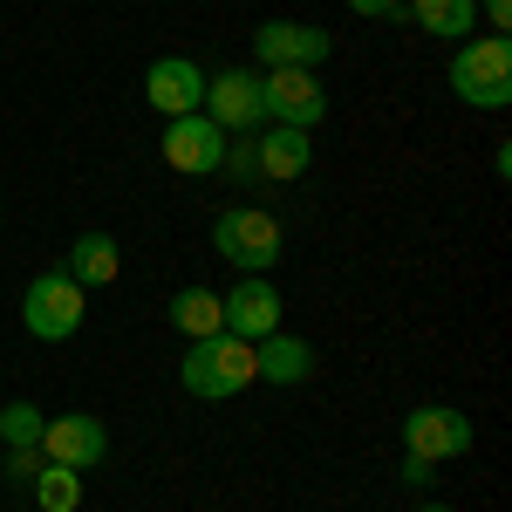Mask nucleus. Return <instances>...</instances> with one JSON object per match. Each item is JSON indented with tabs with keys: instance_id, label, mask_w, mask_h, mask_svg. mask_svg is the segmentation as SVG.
Masks as SVG:
<instances>
[{
	"instance_id": "nucleus-1",
	"label": "nucleus",
	"mask_w": 512,
	"mask_h": 512,
	"mask_svg": "<svg viewBox=\"0 0 512 512\" xmlns=\"http://www.w3.org/2000/svg\"><path fill=\"white\" fill-rule=\"evenodd\" d=\"M178 383H185V396H198V403L239 396L253 383V342H239V335H205V342H192L185 362H178Z\"/></svg>"
},
{
	"instance_id": "nucleus-2",
	"label": "nucleus",
	"mask_w": 512,
	"mask_h": 512,
	"mask_svg": "<svg viewBox=\"0 0 512 512\" xmlns=\"http://www.w3.org/2000/svg\"><path fill=\"white\" fill-rule=\"evenodd\" d=\"M451 89H458V103H472V110H506L512 103V41L506 35L465 41V48L451 55Z\"/></svg>"
},
{
	"instance_id": "nucleus-3",
	"label": "nucleus",
	"mask_w": 512,
	"mask_h": 512,
	"mask_svg": "<svg viewBox=\"0 0 512 512\" xmlns=\"http://www.w3.org/2000/svg\"><path fill=\"white\" fill-rule=\"evenodd\" d=\"M212 246H219V260H233L239 274H267L280 260V219L260 212V205H233V212L212 219Z\"/></svg>"
},
{
	"instance_id": "nucleus-4",
	"label": "nucleus",
	"mask_w": 512,
	"mask_h": 512,
	"mask_svg": "<svg viewBox=\"0 0 512 512\" xmlns=\"http://www.w3.org/2000/svg\"><path fill=\"white\" fill-rule=\"evenodd\" d=\"M21 321L35 342H69L82 328V287L69 274H35L21 294Z\"/></svg>"
},
{
	"instance_id": "nucleus-5",
	"label": "nucleus",
	"mask_w": 512,
	"mask_h": 512,
	"mask_svg": "<svg viewBox=\"0 0 512 512\" xmlns=\"http://www.w3.org/2000/svg\"><path fill=\"white\" fill-rule=\"evenodd\" d=\"M403 451H410V458H431V465L465 458V451H472V417L451 410V403H417V410L403 417Z\"/></svg>"
},
{
	"instance_id": "nucleus-6",
	"label": "nucleus",
	"mask_w": 512,
	"mask_h": 512,
	"mask_svg": "<svg viewBox=\"0 0 512 512\" xmlns=\"http://www.w3.org/2000/svg\"><path fill=\"white\" fill-rule=\"evenodd\" d=\"M260 110L287 130H315L328 117V89L315 82V69H267L260 76Z\"/></svg>"
},
{
	"instance_id": "nucleus-7",
	"label": "nucleus",
	"mask_w": 512,
	"mask_h": 512,
	"mask_svg": "<svg viewBox=\"0 0 512 512\" xmlns=\"http://www.w3.org/2000/svg\"><path fill=\"white\" fill-rule=\"evenodd\" d=\"M253 55L267 69H321L335 55V35L328 28H308V21H260L253 28Z\"/></svg>"
},
{
	"instance_id": "nucleus-8",
	"label": "nucleus",
	"mask_w": 512,
	"mask_h": 512,
	"mask_svg": "<svg viewBox=\"0 0 512 512\" xmlns=\"http://www.w3.org/2000/svg\"><path fill=\"white\" fill-rule=\"evenodd\" d=\"M164 164H171V171H185V178L219 171V164H226V130L205 117V110L171 117V123H164Z\"/></svg>"
},
{
	"instance_id": "nucleus-9",
	"label": "nucleus",
	"mask_w": 512,
	"mask_h": 512,
	"mask_svg": "<svg viewBox=\"0 0 512 512\" xmlns=\"http://www.w3.org/2000/svg\"><path fill=\"white\" fill-rule=\"evenodd\" d=\"M41 458H48V465H69V472H89V465L110 458V431H103L89 410L48 417V424H41Z\"/></svg>"
},
{
	"instance_id": "nucleus-10",
	"label": "nucleus",
	"mask_w": 512,
	"mask_h": 512,
	"mask_svg": "<svg viewBox=\"0 0 512 512\" xmlns=\"http://www.w3.org/2000/svg\"><path fill=\"white\" fill-rule=\"evenodd\" d=\"M198 110L219 123V130H253V123L267 117V110H260V76H253V69H219V76H205V103H198Z\"/></svg>"
},
{
	"instance_id": "nucleus-11",
	"label": "nucleus",
	"mask_w": 512,
	"mask_h": 512,
	"mask_svg": "<svg viewBox=\"0 0 512 512\" xmlns=\"http://www.w3.org/2000/svg\"><path fill=\"white\" fill-rule=\"evenodd\" d=\"M144 103H151L164 123L192 117L198 103H205V76H198V62H185V55H158L151 76H144Z\"/></svg>"
},
{
	"instance_id": "nucleus-12",
	"label": "nucleus",
	"mask_w": 512,
	"mask_h": 512,
	"mask_svg": "<svg viewBox=\"0 0 512 512\" xmlns=\"http://www.w3.org/2000/svg\"><path fill=\"white\" fill-rule=\"evenodd\" d=\"M219 308H226V335L239 342H267L280 328V294L267 287V274H246L233 294H219Z\"/></svg>"
},
{
	"instance_id": "nucleus-13",
	"label": "nucleus",
	"mask_w": 512,
	"mask_h": 512,
	"mask_svg": "<svg viewBox=\"0 0 512 512\" xmlns=\"http://www.w3.org/2000/svg\"><path fill=\"white\" fill-rule=\"evenodd\" d=\"M253 376H260V383H280V390H287V383H308V376H315V349H308V342H301V335H267V342H253Z\"/></svg>"
},
{
	"instance_id": "nucleus-14",
	"label": "nucleus",
	"mask_w": 512,
	"mask_h": 512,
	"mask_svg": "<svg viewBox=\"0 0 512 512\" xmlns=\"http://www.w3.org/2000/svg\"><path fill=\"white\" fill-rule=\"evenodd\" d=\"M308 158H315L308 130H287V123H274V130L253 144V164H260V178H274V185L301 178V171H308Z\"/></svg>"
},
{
	"instance_id": "nucleus-15",
	"label": "nucleus",
	"mask_w": 512,
	"mask_h": 512,
	"mask_svg": "<svg viewBox=\"0 0 512 512\" xmlns=\"http://www.w3.org/2000/svg\"><path fill=\"white\" fill-rule=\"evenodd\" d=\"M117 239L110 233H82L76 246H69V280H76V287H110V280H117Z\"/></svg>"
},
{
	"instance_id": "nucleus-16",
	"label": "nucleus",
	"mask_w": 512,
	"mask_h": 512,
	"mask_svg": "<svg viewBox=\"0 0 512 512\" xmlns=\"http://www.w3.org/2000/svg\"><path fill=\"white\" fill-rule=\"evenodd\" d=\"M171 321H178L192 342L226 335V308H219V294H212V287H178V294H171Z\"/></svg>"
},
{
	"instance_id": "nucleus-17",
	"label": "nucleus",
	"mask_w": 512,
	"mask_h": 512,
	"mask_svg": "<svg viewBox=\"0 0 512 512\" xmlns=\"http://www.w3.org/2000/svg\"><path fill=\"white\" fill-rule=\"evenodd\" d=\"M424 35H444V41H465L472 35V14H478V0H417V7H403Z\"/></svg>"
},
{
	"instance_id": "nucleus-18",
	"label": "nucleus",
	"mask_w": 512,
	"mask_h": 512,
	"mask_svg": "<svg viewBox=\"0 0 512 512\" xmlns=\"http://www.w3.org/2000/svg\"><path fill=\"white\" fill-rule=\"evenodd\" d=\"M35 506L41 512H76L82 506V472H69V465H41L35 472Z\"/></svg>"
},
{
	"instance_id": "nucleus-19",
	"label": "nucleus",
	"mask_w": 512,
	"mask_h": 512,
	"mask_svg": "<svg viewBox=\"0 0 512 512\" xmlns=\"http://www.w3.org/2000/svg\"><path fill=\"white\" fill-rule=\"evenodd\" d=\"M41 424H48V417H41L35 403H0V444H7V451L41 444Z\"/></svg>"
},
{
	"instance_id": "nucleus-20",
	"label": "nucleus",
	"mask_w": 512,
	"mask_h": 512,
	"mask_svg": "<svg viewBox=\"0 0 512 512\" xmlns=\"http://www.w3.org/2000/svg\"><path fill=\"white\" fill-rule=\"evenodd\" d=\"M35 472H41L35 444H21V451H7V478H21V485H35Z\"/></svg>"
},
{
	"instance_id": "nucleus-21",
	"label": "nucleus",
	"mask_w": 512,
	"mask_h": 512,
	"mask_svg": "<svg viewBox=\"0 0 512 512\" xmlns=\"http://www.w3.org/2000/svg\"><path fill=\"white\" fill-rule=\"evenodd\" d=\"M355 14H369V21H396L403 14V0H349Z\"/></svg>"
},
{
	"instance_id": "nucleus-22",
	"label": "nucleus",
	"mask_w": 512,
	"mask_h": 512,
	"mask_svg": "<svg viewBox=\"0 0 512 512\" xmlns=\"http://www.w3.org/2000/svg\"><path fill=\"white\" fill-rule=\"evenodd\" d=\"M431 458H410V451H403V485H431Z\"/></svg>"
},
{
	"instance_id": "nucleus-23",
	"label": "nucleus",
	"mask_w": 512,
	"mask_h": 512,
	"mask_svg": "<svg viewBox=\"0 0 512 512\" xmlns=\"http://www.w3.org/2000/svg\"><path fill=\"white\" fill-rule=\"evenodd\" d=\"M219 171H233V178H260V164H253V144H246V151H233V158L219 164Z\"/></svg>"
},
{
	"instance_id": "nucleus-24",
	"label": "nucleus",
	"mask_w": 512,
	"mask_h": 512,
	"mask_svg": "<svg viewBox=\"0 0 512 512\" xmlns=\"http://www.w3.org/2000/svg\"><path fill=\"white\" fill-rule=\"evenodd\" d=\"M485 7V21H492V35H506V21H512V0H478Z\"/></svg>"
},
{
	"instance_id": "nucleus-25",
	"label": "nucleus",
	"mask_w": 512,
	"mask_h": 512,
	"mask_svg": "<svg viewBox=\"0 0 512 512\" xmlns=\"http://www.w3.org/2000/svg\"><path fill=\"white\" fill-rule=\"evenodd\" d=\"M417 512H451V506H417Z\"/></svg>"
}]
</instances>
